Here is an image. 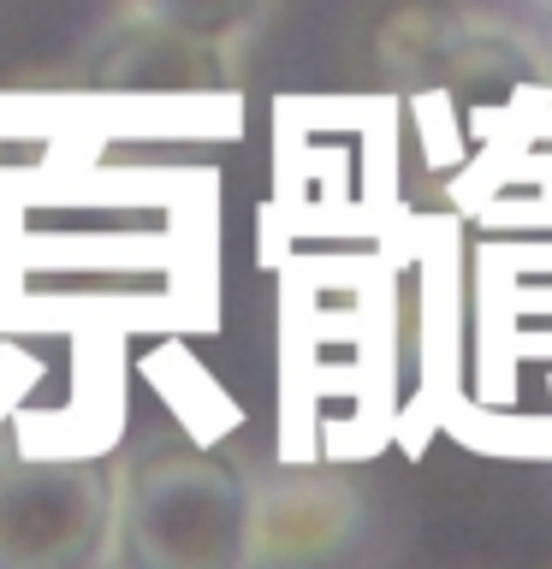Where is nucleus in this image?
I'll list each match as a JSON object with an SVG mask.
<instances>
[{"label":"nucleus","mask_w":552,"mask_h":569,"mask_svg":"<svg viewBox=\"0 0 552 569\" xmlns=\"http://www.w3.org/2000/svg\"><path fill=\"white\" fill-rule=\"evenodd\" d=\"M249 475L190 439H160L119 469V558L142 569H238Z\"/></svg>","instance_id":"f257e3e1"},{"label":"nucleus","mask_w":552,"mask_h":569,"mask_svg":"<svg viewBox=\"0 0 552 569\" xmlns=\"http://www.w3.org/2000/svg\"><path fill=\"white\" fill-rule=\"evenodd\" d=\"M368 522V505L356 480L327 469H279L249 480V533H244V563L262 569H297V563H327L356 546Z\"/></svg>","instance_id":"20e7f679"},{"label":"nucleus","mask_w":552,"mask_h":569,"mask_svg":"<svg viewBox=\"0 0 552 569\" xmlns=\"http://www.w3.org/2000/svg\"><path fill=\"white\" fill-rule=\"evenodd\" d=\"M238 48L203 42V36L167 30L155 18L119 12V30L107 42V60L96 66L101 89H142V96H214L238 83Z\"/></svg>","instance_id":"39448f33"},{"label":"nucleus","mask_w":552,"mask_h":569,"mask_svg":"<svg viewBox=\"0 0 552 569\" xmlns=\"http://www.w3.org/2000/svg\"><path fill=\"white\" fill-rule=\"evenodd\" d=\"M534 7H552V0H534Z\"/></svg>","instance_id":"6e6552de"},{"label":"nucleus","mask_w":552,"mask_h":569,"mask_svg":"<svg viewBox=\"0 0 552 569\" xmlns=\"http://www.w3.org/2000/svg\"><path fill=\"white\" fill-rule=\"evenodd\" d=\"M119 12L131 18H155L167 30H185V36H203V42H220V48H249L256 30L267 24L274 0H119Z\"/></svg>","instance_id":"423d86ee"},{"label":"nucleus","mask_w":552,"mask_h":569,"mask_svg":"<svg viewBox=\"0 0 552 569\" xmlns=\"http://www.w3.org/2000/svg\"><path fill=\"white\" fill-rule=\"evenodd\" d=\"M368 60L398 89L487 96L505 83H546L534 30L475 0H381L368 18Z\"/></svg>","instance_id":"f03ea898"},{"label":"nucleus","mask_w":552,"mask_h":569,"mask_svg":"<svg viewBox=\"0 0 552 569\" xmlns=\"http://www.w3.org/2000/svg\"><path fill=\"white\" fill-rule=\"evenodd\" d=\"M119 558V475L96 457L0 469V569H66Z\"/></svg>","instance_id":"7ed1b4c3"},{"label":"nucleus","mask_w":552,"mask_h":569,"mask_svg":"<svg viewBox=\"0 0 552 569\" xmlns=\"http://www.w3.org/2000/svg\"><path fill=\"white\" fill-rule=\"evenodd\" d=\"M534 42H541V71H546V89H552V7H541V24H534Z\"/></svg>","instance_id":"0eeeda50"}]
</instances>
